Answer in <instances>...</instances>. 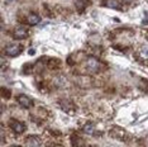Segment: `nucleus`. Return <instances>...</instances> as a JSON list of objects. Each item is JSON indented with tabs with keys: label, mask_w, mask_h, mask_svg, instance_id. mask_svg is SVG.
<instances>
[{
	"label": "nucleus",
	"mask_w": 148,
	"mask_h": 147,
	"mask_svg": "<svg viewBox=\"0 0 148 147\" xmlns=\"http://www.w3.org/2000/svg\"><path fill=\"white\" fill-rule=\"evenodd\" d=\"M73 3L79 12H84V9L89 5V0H73Z\"/></svg>",
	"instance_id": "nucleus-11"
},
{
	"label": "nucleus",
	"mask_w": 148,
	"mask_h": 147,
	"mask_svg": "<svg viewBox=\"0 0 148 147\" xmlns=\"http://www.w3.org/2000/svg\"><path fill=\"white\" fill-rule=\"evenodd\" d=\"M22 49H23L22 45L14 43V45L6 46L5 49H4V53H5V56H8V57H16V56H19L22 53Z\"/></svg>",
	"instance_id": "nucleus-2"
},
{
	"label": "nucleus",
	"mask_w": 148,
	"mask_h": 147,
	"mask_svg": "<svg viewBox=\"0 0 148 147\" xmlns=\"http://www.w3.org/2000/svg\"><path fill=\"white\" fill-rule=\"evenodd\" d=\"M9 127L14 133H23L25 131V124L21 121H16V119H10Z\"/></svg>",
	"instance_id": "nucleus-5"
},
{
	"label": "nucleus",
	"mask_w": 148,
	"mask_h": 147,
	"mask_svg": "<svg viewBox=\"0 0 148 147\" xmlns=\"http://www.w3.org/2000/svg\"><path fill=\"white\" fill-rule=\"evenodd\" d=\"M10 96H12L10 90H8V89H5V88H3V89H1V98H4V99H9Z\"/></svg>",
	"instance_id": "nucleus-15"
},
{
	"label": "nucleus",
	"mask_w": 148,
	"mask_h": 147,
	"mask_svg": "<svg viewBox=\"0 0 148 147\" xmlns=\"http://www.w3.org/2000/svg\"><path fill=\"white\" fill-rule=\"evenodd\" d=\"M39 22H41V18H39V15L36 14V13H29V14L27 15V23H28L29 25H37Z\"/></svg>",
	"instance_id": "nucleus-10"
},
{
	"label": "nucleus",
	"mask_w": 148,
	"mask_h": 147,
	"mask_svg": "<svg viewBox=\"0 0 148 147\" xmlns=\"http://www.w3.org/2000/svg\"><path fill=\"white\" fill-rule=\"evenodd\" d=\"M58 105L61 106V109L65 113H73L75 112V109H76L75 104H73L71 100H69V99H61L58 102Z\"/></svg>",
	"instance_id": "nucleus-4"
},
{
	"label": "nucleus",
	"mask_w": 148,
	"mask_h": 147,
	"mask_svg": "<svg viewBox=\"0 0 148 147\" xmlns=\"http://www.w3.org/2000/svg\"><path fill=\"white\" fill-rule=\"evenodd\" d=\"M120 1L124 3V4H128V5H129V4H132L134 0H120Z\"/></svg>",
	"instance_id": "nucleus-16"
},
{
	"label": "nucleus",
	"mask_w": 148,
	"mask_h": 147,
	"mask_svg": "<svg viewBox=\"0 0 148 147\" xmlns=\"http://www.w3.org/2000/svg\"><path fill=\"white\" fill-rule=\"evenodd\" d=\"M82 131H84V133H86V135L92 136V135H95V127H94V124H91V123H87L82 128Z\"/></svg>",
	"instance_id": "nucleus-12"
},
{
	"label": "nucleus",
	"mask_w": 148,
	"mask_h": 147,
	"mask_svg": "<svg viewBox=\"0 0 148 147\" xmlns=\"http://www.w3.org/2000/svg\"><path fill=\"white\" fill-rule=\"evenodd\" d=\"M104 5H105L106 8L115 9V10H120V9H122V1H119V0H105Z\"/></svg>",
	"instance_id": "nucleus-9"
},
{
	"label": "nucleus",
	"mask_w": 148,
	"mask_h": 147,
	"mask_svg": "<svg viewBox=\"0 0 148 147\" xmlns=\"http://www.w3.org/2000/svg\"><path fill=\"white\" fill-rule=\"evenodd\" d=\"M16 100H18L19 105H21L22 108H24V109H31L32 106H33V100H32L31 98H29V96L24 95V94L18 95V98H16Z\"/></svg>",
	"instance_id": "nucleus-6"
},
{
	"label": "nucleus",
	"mask_w": 148,
	"mask_h": 147,
	"mask_svg": "<svg viewBox=\"0 0 148 147\" xmlns=\"http://www.w3.org/2000/svg\"><path fill=\"white\" fill-rule=\"evenodd\" d=\"M29 36V32L25 27H16L13 29V38L14 39H25Z\"/></svg>",
	"instance_id": "nucleus-3"
},
{
	"label": "nucleus",
	"mask_w": 148,
	"mask_h": 147,
	"mask_svg": "<svg viewBox=\"0 0 148 147\" xmlns=\"http://www.w3.org/2000/svg\"><path fill=\"white\" fill-rule=\"evenodd\" d=\"M110 135H112L114 138L118 139H123L125 137V131L123 128H119V127H113L112 131H110Z\"/></svg>",
	"instance_id": "nucleus-8"
},
{
	"label": "nucleus",
	"mask_w": 148,
	"mask_h": 147,
	"mask_svg": "<svg viewBox=\"0 0 148 147\" xmlns=\"http://www.w3.org/2000/svg\"><path fill=\"white\" fill-rule=\"evenodd\" d=\"M138 56L143 60H148V47H146V46L140 47L138 49Z\"/></svg>",
	"instance_id": "nucleus-13"
},
{
	"label": "nucleus",
	"mask_w": 148,
	"mask_h": 147,
	"mask_svg": "<svg viewBox=\"0 0 148 147\" xmlns=\"http://www.w3.org/2000/svg\"><path fill=\"white\" fill-rule=\"evenodd\" d=\"M61 66V61L57 58H49L48 60V67L49 69H57Z\"/></svg>",
	"instance_id": "nucleus-14"
},
{
	"label": "nucleus",
	"mask_w": 148,
	"mask_h": 147,
	"mask_svg": "<svg viewBox=\"0 0 148 147\" xmlns=\"http://www.w3.org/2000/svg\"><path fill=\"white\" fill-rule=\"evenodd\" d=\"M6 3H13V1H15V0H5Z\"/></svg>",
	"instance_id": "nucleus-17"
},
{
	"label": "nucleus",
	"mask_w": 148,
	"mask_h": 147,
	"mask_svg": "<svg viewBox=\"0 0 148 147\" xmlns=\"http://www.w3.org/2000/svg\"><path fill=\"white\" fill-rule=\"evenodd\" d=\"M85 67L89 72L91 74H96L101 70V62L99 61L97 58L95 57H87L86 58V62H85Z\"/></svg>",
	"instance_id": "nucleus-1"
},
{
	"label": "nucleus",
	"mask_w": 148,
	"mask_h": 147,
	"mask_svg": "<svg viewBox=\"0 0 148 147\" xmlns=\"http://www.w3.org/2000/svg\"><path fill=\"white\" fill-rule=\"evenodd\" d=\"M25 146H34V147H38L42 145V141L38 136H28L25 138V142H24Z\"/></svg>",
	"instance_id": "nucleus-7"
}]
</instances>
